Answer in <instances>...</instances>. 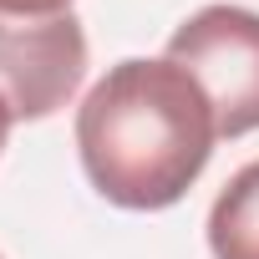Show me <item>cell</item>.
<instances>
[{
    "label": "cell",
    "mask_w": 259,
    "mask_h": 259,
    "mask_svg": "<svg viewBox=\"0 0 259 259\" xmlns=\"http://www.w3.org/2000/svg\"><path fill=\"white\" fill-rule=\"evenodd\" d=\"M219 143L198 81L168 56L117 61L76 107V153L92 188L133 213L173 208Z\"/></svg>",
    "instance_id": "cell-1"
},
{
    "label": "cell",
    "mask_w": 259,
    "mask_h": 259,
    "mask_svg": "<svg viewBox=\"0 0 259 259\" xmlns=\"http://www.w3.org/2000/svg\"><path fill=\"white\" fill-rule=\"evenodd\" d=\"M168 61L183 66L213 107L219 138L259 127V16L244 6H203L168 36Z\"/></svg>",
    "instance_id": "cell-2"
},
{
    "label": "cell",
    "mask_w": 259,
    "mask_h": 259,
    "mask_svg": "<svg viewBox=\"0 0 259 259\" xmlns=\"http://www.w3.org/2000/svg\"><path fill=\"white\" fill-rule=\"evenodd\" d=\"M87 76V31L76 11L6 16L0 11V102L16 122L61 112Z\"/></svg>",
    "instance_id": "cell-3"
},
{
    "label": "cell",
    "mask_w": 259,
    "mask_h": 259,
    "mask_svg": "<svg viewBox=\"0 0 259 259\" xmlns=\"http://www.w3.org/2000/svg\"><path fill=\"white\" fill-rule=\"evenodd\" d=\"M213 259H259V158L244 163L208 208Z\"/></svg>",
    "instance_id": "cell-4"
},
{
    "label": "cell",
    "mask_w": 259,
    "mask_h": 259,
    "mask_svg": "<svg viewBox=\"0 0 259 259\" xmlns=\"http://www.w3.org/2000/svg\"><path fill=\"white\" fill-rule=\"evenodd\" d=\"M6 16H61L71 11V0H0Z\"/></svg>",
    "instance_id": "cell-5"
},
{
    "label": "cell",
    "mask_w": 259,
    "mask_h": 259,
    "mask_svg": "<svg viewBox=\"0 0 259 259\" xmlns=\"http://www.w3.org/2000/svg\"><path fill=\"white\" fill-rule=\"evenodd\" d=\"M11 122H16V117H11V107L0 102V153H6V138H11Z\"/></svg>",
    "instance_id": "cell-6"
}]
</instances>
